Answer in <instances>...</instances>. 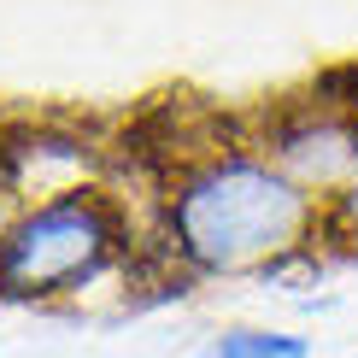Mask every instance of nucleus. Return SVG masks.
<instances>
[{"label": "nucleus", "mask_w": 358, "mask_h": 358, "mask_svg": "<svg viewBox=\"0 0 358 358\" xmlns=\"http://www.w3.org/2000/svg\"><path fill=\"white\" fill-rule=\"evenodd\" d=\"M317 229L323 200L247 147L194 159L165 188V252L188 276L282 271L288 259L311 252Z\"/></svg>", "instance_id": "obj_1"}, {"label": "nucleus", "mask_w": 358, "mask_h": 358, "mask_svg": "<svg viewBox=\"0 0 358 358\" xmlns=\"http://www.w3.org/2000/svg\"><path fill=\"white\" fill-rule=\"evenodd\" d=\"M124 252L129 223L106 188H65L53 200H29L0 235V300L48 306L65 294H83Z\"/></svg>", "instance_id": "obj_2"}, {"label": "nucleus", "mask_w": 358, "mask_h": 358, "mask_svg": "<svg viewBox=\"0 0 358 358\" xmlns=\"http://www.w3.org/2000/svg\"><path fill=\"white\" fill-rule=\"evenodd\" d=\"M264 159L282 165L306 194L329 200L358 176V117L306 100L264 124Z\"/></svg>", "instance_id": "obj_3"}, {"label": "nucleus", "mask_w": 358, "mask_h": 358, "mask_svg": "<svg viewBox=\"0 0 358 358\" xmlns=\"http://www.w3.org/2000/svg\"><path fill=\"white\" fill-rule=\"evenodd\" d=\"M188 358H311V341L288 329H259V323H229L206 335Z\"/></svg>", "instance_id": "obj_4"}, {"label": "nucleus", "mask_w": 358, "mask_h": 358, "mask_svg": "<svg viewBox=\"0 0 358 358\" xmlns=\"http://www.w3.org/2000/svg\"><path fill=\"white\" fill-rule=\"evenodd\" d=\"M323 241H352L358 247V176L341 194H329V200H323Z\"/></svg>", "instance_id": "obj_5"}, {"label": "nucleus", "mask_w": 358, "mask_h": 358, "mask_svg": "<svg viewBox=\"0 0 358 358\" xmlns=\"http://www.w3.org/2000/svg\"><path fill=\"white\" fill-rule=\"evenodd\" d=\"M12 217H18V206H12V200H6V194H0V235H6V229H12Z\"/></svg>", "instance_id": "obj_6"}]
</instances>
